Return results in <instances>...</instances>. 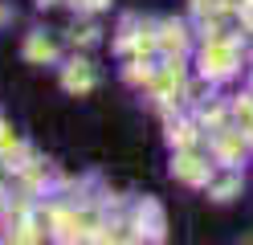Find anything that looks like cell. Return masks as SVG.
<instances>
[{
  "label": "cell",
  "instance_id": "6da1fadb",
  "mask_svg": "<svg viewBox=\"0 0 253 245\" xmlns=\"http://www.w3.org/2000/svg\"><path fill=\"white\" fill-rule=\"evenodd\" d=\"M74 65H78V70H70V74H66V86H70V90H86L90 82H94V78H90V70H86V61H74Z\"/></svg>",
  "mask_w": 253,
  "mask_h": 245
},
{
  "label": "cell",
  "instance_id": "7a4b0ae2",
  "mask_svg": "<svg viewBox=\"0 0 253 245\" xmlns=\"http://www.w3.org/2000/svg\"><path fill=\"white\" fill-rule=\"evenodd\" d=\"M176 172H180L184 180H204V168H196V159H180Z\"/></svg>",
  "mask_w": 253,
  "mask_h": 245
},
{
  "label": "cell",
  "instance_id": "3957f363",
  "mask_svg": "<svg viewBox=\"0 0 253 245\" xmlns=\"http://www.w3.org/2000/svg\"><path fill=\"white\" fill-rule=\"evenodd\" d=\"M29 53H33V57H49V53H53V41H41V37H37L33 45H29Z\"/></svg>",
  "mask_w": 253,
  "mask_h": 245
}]
</instances>
